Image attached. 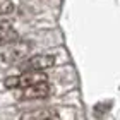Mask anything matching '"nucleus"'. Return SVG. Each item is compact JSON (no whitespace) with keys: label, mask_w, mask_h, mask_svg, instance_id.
<instances>
[{"label":"nucleus","mask_w":120,"mask_h":120,"mask_svg":"<svg viewBox=\"0 0 120 120\" xmlns=\"http://www.w3.org/2000/svg\"><path fill=\"white\" fill-rule=\"evenodd\" d=\"M4 46L5 48H4V52L0 53V58L9 65L19 64L21 60H24L28 57L29 50H31V45L28 41H19V40H14V41H10Z\"/></svg>","instance_id":"obj_1"},{"label":"nucleus","mask_w":120,"mask_h":120,"mask_svg":"<svg viewBox=\"0 0 120 120\" xmlns=\"http://www.w3.org/2000/svg\"><path fill=\"white\" fill-rule=\"evenodd\" d=\"M46 74H43V70H28V72H22L21 75H10L4 81V86L9 89H21L26 88V86L31 84H38L46 81Z\"/></svg>","instance_id":"obj_2"},{"label":"nucleus","mask_w":120,"mask_h":120,"mask_svg":"<svg viewBox=\"0 0 120 120\" xmlns=\"http://www.w3.org/2000/svg\"><path fill=\"white\" fill-rule=\"evenodd\" d=\"M55 65V57L53 55H34V57H29V58H24L19 62V70L21 72H28V70H45V69H50Z\"/></svg>","instance_id":"obj_3"},{"label":"nucleus","mask_w":120,"mask_h":120,"mask_svg":"<svg viewBox=\"0 0 120 120\" xmlns=\"http://www.w3.org/2000/svg\"><path fill=\"white\" fill-rule=\"evenodd\" d=\"M52 94V86L48 84V81L38 84H31L26 88H21V93L17 94L19 100H45Z\"/></svg>","instance_id":"obj_4"},{"label":"nucleus","mask_w":120,"mask_h":120,"mask_svg":"<svg viewBox=\"0 0 120 120\" xmlns=\"http://www.w3.org/2000/svg\"><path fill=\"white\" fill-rule=\"evenodd\" d=\"M17 38H19V34H17V31L12 28V24H10L9 21L0 19V46L17 40Z\"/></svg>","instance_id":"obj_5"},{"label":"nucleus","mask_w":120,"mask_h":120,"mask_svg":"<svg viewBox=\"0 0 120 120\" xmlns=\"http://www.w3.org/2000/svg\"><path fill=\"white\" fill-rule=\"evenodd\" d=\"M10 12H14L12 0H0V15H7Z\"/></svg>","instance_id":"obj_6"},{"label":"nucleus","mask_w":120,"mask_h":120,"mask_svg":"<svg viewBox=\"0 0 120 120\" xmlns=\"http://www.w3.org/2000/svg\"><path fill=\"white\" fill-rule=\"evenodd\" d=\"M24 117H36V118H41V117H58L55 112H36V113H28Z\"/></svg>","instance_id":"obj_7"}]
</instances>
